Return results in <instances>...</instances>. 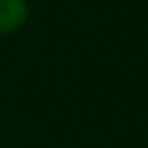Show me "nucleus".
I'll list each match as a JSON object with an SVG mask.
<instances>
[{
	"mask_svg": "<svg viewBox=\"0 0 148 148\" xmlns=\"http://www.w3.org/2000/svg\"><path fill=\"white\" fill-rule=\"evenodd\" d=\"M31 9L26 0H0V35H11L26 24Z\"/></svg>",
	"mask_w": 148,
	"mask_h": 148,
	"instance_id": "obj_1",
	"label": "nucleus"
}]
</instances>
